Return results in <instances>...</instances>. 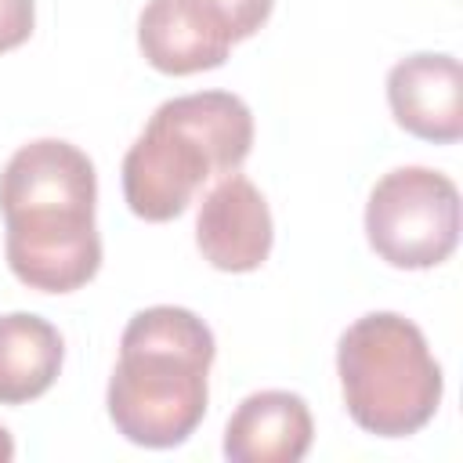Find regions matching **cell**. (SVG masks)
<instances>
[{
    "label": "cell",
    "instance_id": "obj_1",
    "mask_svg": "<svg viewBox=\"0 0 463 463\" xmlns=\"http://www.w3.org/2000/svg\"><path fill=\"white\" fill-rule=\"evenodd\" d=\"M98 174L83 148L61 137L22 145L0 170L4 253L11 275L40 293H72L101 268L94 224Z\"/></svg>",
    "mask_w": 463,
    "mask_h": 463
},
{
    "label": "cell",
    "instance_id": "obj_2",
    "mask_svg": "<svg viewBox=\"0 0 463 463\" xmlns=\"http://www.w3.org/2000/svg\"><path fill=\"white\" fill-rule=\"evenodd\" d=\"M213 354L210 326L188 307L156 304L130 315L105 394L112 427L141 449L184 445L206 416Z\"/></svg>",
    "mask_w": 463,
    "mask_h": 463
},
{
    "label": "cell",
    "instance_id": "obj_3",
    "mask_svg": "<svg viewBox=\"0 0 463 463\" xmlns=\"http://www.w3.org/2000/svg\"><path fill=\"white\" fill-rule=\"evenodd\" d=\"M253 148V112L232 90H195L163 101L123 156V199L141 221H174L195 192L235 174Z\"/></svg>",
    "mask_w": 463,
    "mask_h": 463
},
{
    "label": "cell",
    "instance_id": "obj_4",
    "mask_svg": "<svg viewBox=\"0 0 463 463\" xmlns=\"http://www.w3.org/2000/svg\"><path fill=\"white\" fill-rule=\"evenodd\" d=\"M336 376L351 420L376 438H409L427 427L445 391L423 329L398 311H369L340 333Z\"/></svg>",
    "mask_w": 463,
    "mask_h": 463
},
{
    "label": "cell",
    "instance_id": "obj_5",
    "mask_svg": "<svg viewBox=\"0 0 463 463\" xmlns=\"http://www.w3.org/2000/svg\"><path fill=\"white\" fill-rule=\"evenodd\" d=\"M365 239L373 253L405 271L438 268L459 242V188L430 166L387 170L365 203Z\"/></svg>",
    "mask_w": 463,
    "mask_h": 463
},
{
    "label": "cell",
    "instance_id": "obj_6",
    "mask_svg": "<svg viewBox=\"0 0 463 463\" xmlns=\"http://www.w3.org/2000/svg\"><path fill=\"white\" fill-rule=\"evenodd\" d=\"M271 242L275 224L264 192L242 174H224L206 192L195 217V246L203 260L232 275L257 271L268 260Z\"/></svg>",
    "mask_w": 463,
    "mask_h": 463
},
{
    "label": "cell",
    "instance_id": "obj_7",
    "mask_svg": "<svg viewBox=\"0 0 463 463\" xmlns=\"http://www.w3.org/2000/svg\"><path fill=\"white\" fill-rule=\"evenodd\" d=\"M387 105L412 137L452 145L463 137V69L452 54L420 51L391 65Z\"/></svg>",
    "mask_w": 463,
    "mask_h": 463
},
{
    "label": "cell",
    "instance_id": "obj_8",
    "mask_svg": "<svg viewBox=\"0 0 463 463\" xmlns=\"http://www.w3.org/2000/svg\"><path fill=\"white\" fill-rule=\"evenodd\" d=\"M315 441V420L293 391H257L239 402L224 427L232 463H297Z\"/></svg>",
    "mask_w": 463,
    "mask_h": 463
},
{
    "label": "cell",
    "instance_id": "obj_9",
    "mask_svg": "<svg viewBox=\"0 0 463 463\" xmlns=\"http://www.w3.org/2000/svg\"><path fill=\"white\" fill-rule=\"evenodd\" d=\"M145 61L166 76H192L228 61L232 40L199 11L195 0H148L137 18Z\"/></svg>",
    "mask_w": 463,
    "mask_h": 463
},
{
    "label": "cell",
    "instance_id": "obj_10",
    "mask_svg": "<svg viewBox=\"0 0 463 463\" xmlns=\"http://www.w3.org/2000/svg\"><path fill=\"white\" fill-rule=\"evenodd\" d=\"M65 362L58 326L33 311L0 315V405H25L51 391Z\"/></svg>",
    "mask_w": 463,
    "mask_h": 463
},
{
    "label": "cell",
    "instance_id": "obj_11",
    "mask_svg": "<svg viewBox=\"0 0 463 463\" xmlns=\"http://www.w3.org/2000/svg\"><path fill=\"white\" fill-rule=\"evenodd\" d=\"M195 4L232 43L250 40L271 18L275 7V0H195Z\"/></svg>",
    "mask_w": 463,
    "mask_h": 463
},
{
    "label": "cell",
    "instance_id": "obj_12",
    "mask_svg": "<svg viewBox=\"0 0 463 463\" xmlns=\"http://www.w3.org/2000/svg\"><path fill=\"white\" fill-rule=\"evenodd\" d=\"M36 4L33 0H0V54L22 47L33 36Z\"/></svg>",
    "mask_w": 463,
    "mask_h": 463
},
{
    "label": "cell",
    "instance_id": "obj_13",
    "mask_svg": "<svg viewBox=\"0 0 463 463\" xmlns=\"http://www.w3.org/2000/svg\"><path fill=\"white\" fill-rule=\"evenodd\" d=\"M14 459V438L7 427H0V463H11Z\"/></svg>",
    "mask_w": 463,
    "mask_h": 463
}]
</instances>
